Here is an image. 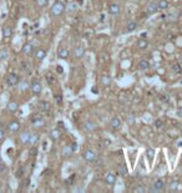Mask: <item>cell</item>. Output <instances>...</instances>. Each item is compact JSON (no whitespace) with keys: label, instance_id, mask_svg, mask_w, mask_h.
Wrapping results in <instances>:
<instances>
[{"label":"cell","instance_id":"cell-1","mask_svg":"<svg viewBox=\"0 0 182 193\" xmlns=\"http://www.w3.org/2000/svg\"><path fill=\"white\" fill-rule=\"evenodd\" d=\"M64 9H65V3L61 1V0H58L51 7V15L52 16H60L64 13Z\"/></svg>","mask_w":182,"mask_h":193},{"label":"cell","instance_id":"cell-2","mask_svg":"<svg viewBox=\"0 0 182 193\" xmlns=\"http://www.w3.org/2000/svg\"><path fill=\"white\" fill-rule=\"evenodd\" d=\"M19 82H20V79L15 72H10L9 75L6 76V85L7 86H11V87H14V86L19 85Z\"/></svg>","mask_w":182,"mask_h":193},{"label":"cell","instance_id":"cell-3","mask_svg":"<svg viewBox=\"0 0 182 193\" xmlns=\"http://www.w3.org/2000/svg\"><path fill=\"white\" fill-rule=\"evenodd\" d=\"M82 157H84V160H85L86 162H89V163H92V162H96V161H97L96 153H95L92 150H86V151H84V153H82Z\"/></svg>","mask_w":182,"mask_h":193},{"label":"cell","instance_id":"cell-4","mask_svg":"<svg viewBox=\"0 0 182 193\" xmlns=\"http://www.w3.org/2000/svg\"><path fill=\"white\" fill-rule=\"evenodd\" d=\"M76 148H77V145L76 143H70L69 146H66L65 148L62 150V156L64 157H66V158H69V157H71L73 156V153L76 151Z\"/></svg>","mask_w":182,"mask_h":193},{"label":"cell","instance_id":"cell-5","mask_svg":"<svg viewBox=\"0 0 182 193\" xmlns=\"http://www.w3.org/2000/svg\"><path fill=\"white\" fill-rule=\"evenodd\" d=\"M164 190H165V181L164 179H157L156 182L152 184V187H151V192H155V193L164 192Z\"/></svg>","mask_w":182,"mask_h":193},{"label":"cell","instance_id":"cell-6","mask_svg":"<svg viewBox=\"0 0 182 193\" xmlns=\"http://www.w3.org/2000/svg\"><path fill=\"white\" fill-rule=\"evenodd\" d=\"M30 89H31L34 95H36V96H39L41 93V91H43V86H41L40 81H37V80H33L31 81V86H30Z\"/></svg>","mask_w":182,"mask_h":193},{"label":"cell","instance_id":"cell-7","mask_svg":"<svg viewBox=\"0 0 182 193\" xmlns=\"http://www.w3.org/2000/svg\"><path fill=\"white\" fill-rule=\"evenodd\" d=\"M31 125L34 127H43L45 125V121H44V117L41 115H34L31 117Z\"/></svg>","mask_w":182,"mask_h":193},{"label":"cell","instance_id":"cell-8","mask_svg":"<svg viewBox=\"0 0 182 193\" xmlns=\"http://www.w3.org/2000/svg\"><path fill=\"white\" fill-rule=\"evenodd\" d=\"M156 11H158V4L157 1H150L147 4V7H146V13L147 14H155Z\"/></svg>","mask_w":182,"mask_h":193},{"label":"cell","instance_id":"cell-9","mask_svg":"<svg viewBox=\"0 0 182 193\" xmlns=\"http://www.w3.org/2000/svg\"><path fill=\"white\" fill-rule=\"evenodd\" d=\"M37 108L41 112H48V111H50V104L45 100H41L37 102Z\"/></svg>","mask_w":182,"mask_h":193},{"label":"cell","instance_id":"cell-10","mask_svg":"<svg viewBox=\"0 0 182 193\" xmlns=\"http://www.w3.org/2000/svg\"><path fill=\"white\" fill-rule=\"evenodd\" d=\"M109 13L113 15V16H116V15H119L120 14V6H119V4L117 3H111L109 5Z\"/></svg>","mask_w":182,"mask_h":193},{"label":"cell","instance_id":"cell-11","mask_svg":"<svg viewBox=\"0 0 182 193\" xmlns=\"http://www.w3.org/2000/svg\"><path fill=\"white\" fill-rule=\"evenodd\" d=\"M30 136H31V133H30L29 131H24V132L20 133V136H19V140H20V142L22 143V145H28L29 141H30Z\"/></svg>","mask_w":182,"mask_h":193},{"label":"cell","instance_id":"cell-12","mask_svg":"<svg viewBox=\"0 0 182 193\" xmlns=\"http://www.w3.org/2000/svg\"><path fill=\"white\" fill-rule=\"evenodd\" d=\"M105 183L106 184H109V186H112V184H115V182H116V176L113 175V173H111V172H109L107 175L105 176Z\"/></svg>","mask_w":182,"mask_h":193},{"label":"cell","instance_id":"cell-13","mask_svg":"<svg viewBox=\"0 0 182 193\" xmlns=\"http://www.w3.org/2000/svg\"><path fill=\"white\" fill-rule=\"evenodd\" d=\"M7 128H9V131L10 132H13V133H14V132H18L19 130H20V123H19L18 122V121H11V122L9 123V126H7Z\"/></svg>","mask_w":182,"mask_h":193},{"label":"cell","instance_id":"cell-14","mask_svg":"<svg viewBox=\"0 0 182 193\" xmlns=\"http://www.w3.org/2000/svg\"><path fill=\"white\" fill-rule=\"evenodd\" d=\"M74 55H75V58H77V59H81L82 56L85 55V49L84 46H76L74 49Z\"/></svg>","mask_w":182,"mask_h":193},{"label":"cell","instance_id":"cell-15","mask_svg":"<svg viewBox=\"0 0 182 193\" xmlns=\"http://www.w3.org/2000/svg\"><path fill=\"white\" fill-rule=\"evenodd\" d=\"M110 126H111V128H113V130H117V128H120V126H121V120L119 119V117H112L111 121H110Z\"/></svg>","mask_w":182,"mask_h":193},{"label":"cell","instance_id":"cell-16","mask_svg":"<svg viewBox=\"0 0 182 193\" xmlns=\"http://www.w3.org/2000/svg\"><path fill=\"white\" fill-rule=\"evenodd\" d=\"M95 128H96V125H95L92 121H86L84 123V130L88 131V132H92Z\"/></svg>","mask_w":182,"mask_h":193},{"label":"cell","instance_id":"cell-17","mask_svg":"<svg viewBox=\"0 0 182 193\" xmlns=\"http://www.w3.org/2000/svg\"><path fill=\"white\" fill-rule=\"evenodd\" d=\"M22 52H24L25 55H30L31 52L34 51V46H33V44H30V43H28V44H25L24 46H22V50H21Z\"/></svg>","mask_w":182,"mask_h":193},{"label":"cell","instance_id":"cell-18","mask_svg":"<svg viewBox=\"0 0 182 193\" xmlns=\"http://www.w3.org/2000/svg\"><path fill=\"white\" fill-rule=\"evenodd\" d=\"M13 35V29L10 28V26H5V28L3 29V36L4 39H9Z\"/></svg>","mask_w":182,"mask_h":193},{"label":"cell","instance_id":"cell-19","mask_svg":"<svg viewBox=\"0 0 182 193\" xmlns=\"http://www.w3.org/2000/svg\"><path fill=\"white\" fill-rule=\"evenodd\" d=\"M45 56H46V51L43 50V49H39V50L35 51V58L39 60V61H41V60L45 59Z\"/></svg>","mask_w":182,"mask_h":193},{"label":"cell","instance_id":"cell-20","mask_svg":"<svg viewBox=\"0 0 182 193\" xmlns=\"http://www.w3.org/2000/svg\"><path fill=\"white\" fill-rule=\"evenodd\" d=\"M58 56L60 59H67L69 58V51H67V49H59L58 51Z\"/></svg>","mask_w":182,"mask_h":193},{"label":"cell","instance_id":"cell-21","mask_svg":"<svg viewBox=\"0 0 182 193\" xmlns=\"http://www.w3.org/2000/svg\"><path fill=\"white\" fill-rule=\"evenodd\" d=\"M139 69L140 70H147L150 69V64L147 60H141V61L139 62Z\"/></svg>","mask_w":182,"mask_h":193},{"label":"cell","instance_id":"cell-22","mask_svg":"<svg viewBox=\"0 0 182 193\" xmlns=\"http://www.w3.org/2000/svg\"><path fill=\"white\" fill-rule=\"evenodd\" d=\"M101 82L104 84V86H110L111 85V77L109 75H102L101 76Z\"/></svg>","mask_w":182,"mask_h":193},{"label":"cell","instance_id":"cell-23","mask_svg":"<svg viewBox=\"0 0 182 193\" xmlns=\"http://www.w3.org/2000/svg\"><path fill=\"white\" fill-rule=\"evenodd\" d=\"M18 104L15 101H11V102H9V105H7V110H9L10 112H15L18 110Z\"/></svg>","mask_w":182,"mask_h":193},{"label":"cell","instance_id":"cell-24","mask_svg":"<svg viewBox=\"0 0 182 193\" xmlns=\"http://www.w3.org/2000/svg\"><path fill=\"white\" fill-rule=\"evenodd\" d=\"M158 4V10H164V9H167L168 7V1L167 0H160V1H157Z\"/></svg>","mask_w":182,"mask_h":193},{"label":"cell","instance_id":"cell-25","mask_svg":"<svg viewBox=\"0 0 182 193\" xmlns=\"http://www.w3.org/2000/svg\"><path fill=\"white\" fill-rule=\"evenodd\" d=\"M137 45H139L140 49H145V47H147V45H149V41H147L146 39H140L137 41Z\"/></svg>","mask_w":182,"mask_h":193},{"label":"cell","instance_id":"cell-26","mask_svg":"<svg viewBox=\"0 0 182 193\" xmlns=\"http://www.w3.org/2000/svg\"><path fill=\"white\" fill-rule=\"evenodd\" d=\"M136 28H137V22L134 21V20L130 21V22L127 24V31H134Z\"/></svg>","mask_w":182,"mask_h":193},{"label":"cell","instance_id":"cell-27","mask_svg":"<svg viewBox=\"0 0 182 193\" xmlns=\"http://www.w3.org/2000/svg\"><path fill=\"white\" fill-rule=\"evenodd\" d=\"M37 141H39V135H31V136H30V141H29L30 145L35 146Z\"/></svg>","mask_w":182,"mask_h":193},{"label":"cell","instance_id":"cell-28","mask_svg":"<svg viewBox=\"0 0 182 193\" xmlns=\"http://www.w3.org/2000/svg\"><path fill=\"white\" fill-rule=\"evenodd\" d=\"M146 154H147V158H149L150 161H152L153 157H155V151H153V148H147Z\"/></svg>","mask_w":182,"mask_h":193},{"label":"cell","instance_id":"cell-29","mask_svg":"<svg viewBox=\"0 0 182 193\" xmlns=\"http://www.w3.org/2000/svg\"><path fill=\"white\" fill-rule=\"evenodd\" d=\"M119 173L121 176H127V168L125 166H120L119 167Z\"/></svg>","mask_w":182,"mask_h":193},{"label":"cell","instance_id":"cell-30","mask_svg":"<svg viewBox=\"0 0 182 193\" xmlns=\"http://www.w3.org/2000/svg\"><path fill=\"white\" fill-rule=\"evenodd\" d=\"M46 80H48V84L49 85H52V82L55 81V79H54V76H52V74H46Z\"/></svg>","mask_w":182,"mask_h":193},{"label":"cell","instance_id":"cell-31","mask_svg":"<svg viewBox=\"0 0 182 193\" xmlns=\"http://www.w3.org/2000/svg\"><path fill=\"white\" fill-rule=\"evenodd\" d=\"M134 192H136V193H142V192H146V188L143 187V186H137V187L134 188Z\"/></svg>","mask_w":182,"mask_h":193},{"label":"cell","instance_id":"cell-32","mask_svg":"<svg viewBox=\"0 0 182 193\" xmlns=\"http://www.w3.org/2000/svg\"><path fill=\"white\" fill-rule=\"evenodd\" d=\"M24 172H25V171H24V167H20V168L18 169V172L15 173V176H16L18 178H21V177L24 176Z\"/></svg>","mask_w":182,"mask_h":193},{"label":"cell","instance_id":"cell-33","mask_svg":"<svg viewBox=\"0 0 182 193\" xmlns=\"http://www.w3.org/2000/svg\"><path fill=\"white\" fill-rule=\"evenodd\" d=\"M36 153H37V148H36L35 146H34L33 148L30 150V152H29V156H30V157H35V156H36Z\"/></svg>","mask_w":182,"mask_h":193},{"label":"cell","instance_id":"cell-34","mask_svg":"<svg viewBox=\"0 0 182 193\" xmlns=\"http://www.w3.org/2000/svg\"><path fill=\"white\" fill-rule=\"evenodd\" d=\"M36 4H37L39 6L43 7V6H45V5L48 4V0H36Z\"/></svg>","mask_w":182,"mask_h":193},{"label":"cell","instance_id":"cell-35","mask_svg":"<svg viewBox=\"0 0 182 193\" xmlns=\"http://www.w3.org/2000/svg\"><path fill=\"white\" fill-rule=\"evenodd\" d=\"M155 126H156L157 128L162 127V126H164V121H161V120H156V121H155Z\"/></svg>","mask_w":182,"mask_h":193},{"label":"cell","instance_id":"cell-36","mask_svg":"<svg viewBox=\"0 0 182 193\" xmlns=\"http://www.w3.org/2000/svg\"><path fill=\"white\" fill-rule=\"evenodd\" d=\"M58 132H59L58 130H55L54 132H50V137H51V138H54V140H56V138L59 137V133H58Z\"/></svg>","mask_w":182,"mask_h":193},{"label":"cell","instance_id":"cell-37","mask_svg":"<svg viewBox=\"0 0 182 193\" xmlns=\"http://www.w3.org/2000/svg\"><path fill=\"white\" fill-rule=\"evenodd\" d=\"M6 56H7V52H6V50H1V51H0V60H4V59H6Z\"/></svg>","mask_w":182,"mask_h":193},{"label":"cell","instance_id":"cell-38","mask_svg":"<svg viewBox=\"0 0 182 193\" xmlns=\"http://www.w3.org/2000/svg\"><path fill=\"white\" fill-rule=\"evenodd\" d=\"M172 70L175 71L176 74H180V72H181V67H180L179 65H173V66H172Z\"/></svg>","mask_w":182,"mask_h":193},{"label":"cell","instance_id":"cell-39","mask_svg":"<svg viewBox=\"0 0 182 193\" xmlns=\"http://www.w3.org/2000/svg\"><path fill=\"white\" fill-rule=\"evenodd\" d=\"M54 97H55V100H56V104H58V105H61V101H62L61 96H60V95H55Z\"/></svg>","mask_w":182,"mask_h":193},{"label":"cell","instance_id":"cell-40","mask_svg":"<svg viewBox=\"0 0 182 193\" xmlns=\"http://www.w3.org/2000/svg\"><path fill=\"white\" fill-rule=\"evenodd\" d=\"M5 171V165H4V162L1 161V158H0V173H3Z\"/></svg>","mask_w":182,"mask_h":193},{"label":"cell","instance_id":"cell-41","mask_svg":"<svg viewBox=\"0 0 182 193\" xmlns=\"http://www.w3.org/2000/svg\"><path fill=\"white\" fill-rule=\"evenodd\" d=\"M168 95H166V93H165V95H161V100H162V102H168Z\"/></svg>","mask_w":182,"mask_h":193},{"label":"cell","instance_id":"cell-42","mask_svg":"<svg viewBox=\"0 0 182 193\" xmlns=\"http://www.w3.org/2000/svg\"><path fill=\"white\" fill-rule=\"evenodd\" d=\"M20 87H21V90H26V89H29V84H28L26 81H24V82L21 84Z\"/></svg>","mask_w":182,"mask_h":193},{"label":"cell","instance_id":"cell-43","mask_svg":"<svg viewBox=\"0 0 182 193\" xmlns=\"http://www.w3.org/2000/svg\"><path fill=\"white\" fill-rule=\"evenodd\" d=\"M73 178H75V175H73V176L70 177V178H67V179H66V184H71V182H73L71 179H73Z\"/></svg>","mask_w":182,"mask_h":193},{"label":"cell","instance_id":"cell-44","mask_svg":"<svg viewBox=\"0 0 182 193\" xmlns=\"http://www.w3.org/2000/svg\"><path fill=\"white\" fill-rule=\"evenodd\" d=\"M4 136H5V133H4V130H3V128H0V141L4 138Z\"/></svg>","mask_w":182,"mask_h":193},{"label":"cell","instance_id":"cell-45","mask_svg":"<svg viewBox=\"0 0 182 193\" xmlns=\"http://www.w3.org/2000/svg\"><path fill=\"white\" fill-rule=\"evenodd\" d=\"M56 70H58V72H59V74H62V72H64L61 66H58V67H56Z\"/></svg>","mask_w":182,"mask_h":193},{"label":"cell","instance_id":"cell-46","mask_svg":"<svg viewBox=\"0 0 182 193\" xmlns=\"http://www.w3.org/2000/svg\"><path fill=\"white\" fill-rule=\"evenodd\" d=\"M177 187V181H175V182H171V188H176Z\"/></svg>","mask_w":182,"mask_h":193},{"label":"cell","instance_id":"cell-47","mask_svg":"<svg viewBox=\"0 0 182 193\" xmlns=\"http://www.w3.org/2000/svg\"><path fill=\"white\" fill-rule=\"evenodd\" d=\"M92 92H94V93H98L97 89H96V87H92Z\"/></svg>","mask_w":182,"mask_h":193},{"label":"cell","instance_id":"cell-48","mask_svg":"<svg viewBox=\"0 0 182 193\" xmlns=\"http://www.w3.org/2000/svg\"><path fill=\"white\" fill-rule=\"evenodd\" d=\"M179 116H181V117H182V108H180V110H179Z\"/></svg>","mask_w":182,"mask_h":193}]
</instances>
